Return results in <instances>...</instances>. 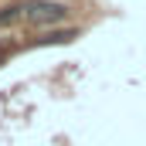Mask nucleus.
I'll use <instances>...</instances> for the list:
<instances>
[{
	"label": "nucleus",
	"instance_id": "nucleus-2",
	"mask_svg": "<svg viewBox=\"0 0 146 146\" xmlns=\"http://www.w3.org/2000/svg\"><path fill=\"white\" fill-rule=\"evenodd\" d=\"M17 17H24V3H14V7H0V24H7V21H17Z\"/></svg>",
	"mask_w": 146,
	"mask_h": 146
},
{
	"label": "nucleus",
	"instance_id": "nucleus-1",
	"mask_svg": "<svg viewBox=\"0 0 146 146\" xmlns=\"http://www.w3.org/2000/svg\"><path fill=\"white\" fill-rule=\"evenodd\" d=\"M65 7L61 3H51V0H31V3H24V17H31V21H44V24H51V21H65Z\"/></svg>",
	"mask_w": 146,
	"mask_h": 146
}]
</instances>
